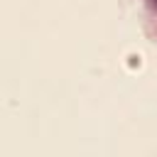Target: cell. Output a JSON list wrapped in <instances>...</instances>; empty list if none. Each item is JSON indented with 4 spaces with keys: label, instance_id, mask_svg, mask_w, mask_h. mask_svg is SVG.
<instances>
[{
    "label": "cell",
    "instance_id": "1",
    "mask_svg": "<svg viewBox=\"0 0 157 157\" xmlns=\"http://www.w3.org/2000/svg\"><path fill=\"white\" fill-rule=\"evenodd\" d=\"M147 5H150L152 10H157V0H147Z\"/></svg>",
    "mask_w": 157,
    "mask_h": 157
}]
</instances>
